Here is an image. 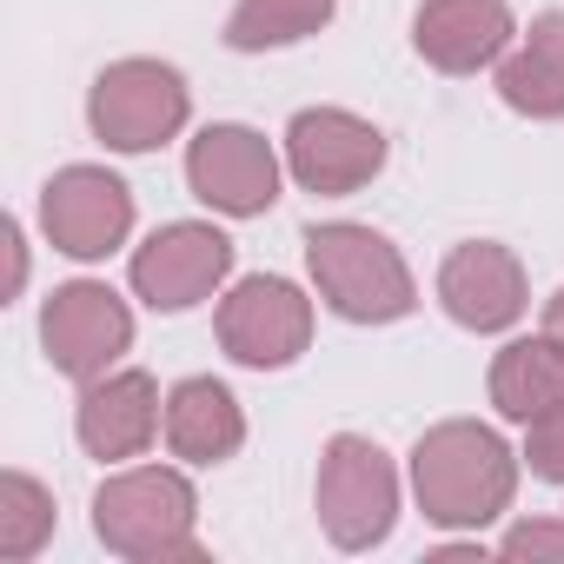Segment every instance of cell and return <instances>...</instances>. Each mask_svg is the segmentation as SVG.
I'll use <instances>...</instances> for the list:
<instances>
[{
    "label": "cell",
    "instance_id": "cell-1",
    "mask_svg": "<svg viewBox=\"0 0 564 564\" xmlns=\"http://www.w3.org/2000/svg\"><path fill=\"white\" fill-rule=\"evenodd\" d=\"M412 491H419V511L432 524L478 531L498 511H511L518 458H511V445L491 425L452 419V425H432L419 438V452H412Z\"/></svg>",
    "mask_w": 564,
    "mask_h": 564
},
{
    "label": "cell",
    "instance_id": "cell-2",
    "mask_svg": "<svg viewBox=\"0 0 564 564\" xmlns=\"http://www.w3.org/2000/svg\"><path fill=\"white\" fill-rule=\"evenodd\" d=\"M306 265H313L319 300L352 326H392L419 306V286H412L399 246L372 226H352V219L313 226L306 232Z\"/></svg>",
    "mask_w": 564,
    "mask_h": 564
},
{
    "label": "cell",
    "instance_id": "cell-3",
    "mask_svg": "<svg viewBox=\"0 0 564 564\" xmlns=\"http://www.w3.org/2000/svg\"><path fill=\"white\" fill-rule=\"evenodd\" d=\"M193 485L180 471H160V465H140V471H120L100 485L94 498V531L113 557H133V564H166V557H199L193 544Z\"/></svg>",
    "mask_w": 564,
    "mask_h": 564
},
{
    "label": "cell",
    "instance_id": "cell-4",
    "mask_svg": "<svg viewBox=\"0 0 564 564\" xmlns=\"http://www.w3.org/2000/svg\"><path fill=\"white\" fill-rule=\"evenodd\" d=\"M392 518H399V471L392 458L359 438V432H339L319 458V524L339 551H372L392 538Z\"/></svg>",
    "mask_w": 564,
    "mask_h": 564
},
{
    "label": "cell",
    "instance_id": "cell-5",
    "mask_svg": "<svg viewBox=\"0 0 564 564\" xmlns=\"http://www.w3.org/2000/svg\"><path fill=\"white\" fill-rule=\"evenodd\" d=\"M186 80L166 61H113L94 94H87V120L113 153H153L186 127Z\"/></svg>",
    "mask_w": 564,
    "mask_h": 564
},
{
    "label": "cell",
    "instance_id": "cell-6",
    "mask_svg": "<svg viewBox=\"0 0 564 564\" xmlns=\"http://www.w3.org/2000/svg\"><path fill=\"white\" fill-rule=\"evenodd\" d=\"M219 346L226 359L252 366V372H279L293 366L313 339V300L293 286V279H239V286L219 300Z\"/></svg>",
    "mask_w": 564,
    "mask_h": 564
},
{
    "label": "cell",
    "instance_id": "cell-7",
    "mask_svg": "<svg viewBox=\"0 0 564 564\" xmlns=\"http://www.w3.org/2000/svg\"><path fill=\"white\" fill-rule=\"evenodd\" d=\"M41 346H47V366L67 372V379H100L113 372V359L133 346V313L120 306L113 286H100V279H74V286H61L41 313Z\"/></svg>",
    "mask_w": 564,
    "mask_h": 564
},
{
    "label": "cell",
    "instance_id": "cell-8",
    "mask_svg": "<svg viewBox=\"0 0 564 564\" xmlns=\"http://www.w3.org/2000/svg\"><path fill=\"white\" fill-rule=\"evenodd\" d=\"M286 166L306 193L339 199V193H359L386 166V133L346 107H306L286 127Z\"/></svg>",
    "mask_w": 564,
    "mask_h": 564
},
{
    "label": "cell",
    "instance_id": "cell-9",
    "mask_svg": "<svg viewBox=\"0 0 564 564\" xmlns=\"http://www.w3.org/2000/svg\"><path fill=\"white\" fill-rule=\"evenodd\" d=\"M133 293L153 306V313H186L199 306L219 279L232 272V239L219 226H199V219H173L160 226L140 252H133Z\"/></svg>",
    "mask_w": 564,
    "mask_h": 564
},
{
    "label": "cell",
    "instance_id": "cell-10",
    "mask_svg": "<svg viewBox=\"0 0 564 564\" xmlns=\"http://www.w3.org/2000/svg\"><path fill=\"white\" fill-rule=\"evenodd\" d=\"M41 226L67 259H107L133 232V193L107 166H61L41 186Z\"/></svg>",
    "mask_w": 564,
    "mask_h": 564
},
{
    "label": "cell",
    "instance_id": "cell-11",
    "mask_svg": "<svg viewBox=\"0 0 564 564\" xmlns=\"http://www.w3.org/2000/svg\"><path fill=\"white\" fill-rule=\"evenodd\" d=\"M186 186L226 213V219H252L279 199V153L265 147V133L252 127H206L186 147Z\"/></svg>",
    "mask_w": 564,
    "mask_h": 564
},
{
    "label": "cell",
    "instance_id": "cell-12",
    "mask_svg": "<svg viewBox=\"0 0 564 564\" xmlns=\"http://www.w3.org/2000/svg\"><path fill=\"white\" fill-rule=\"evenodd\" d=\"M438 300L465 333H505L524 313V265L491 239L452 246L438 265Z\"/></svg>",
    "mask_w": 564,
    "mask_h": 564
},
{
    "label": "cell",
    "instance_id": "cell-13",
    "mask_svg": "<svg viewBox=\"0 0 564 564\" xmlns=\"http://www.w3.org/2000/svg\"><path fill=\"white\" fill-rule=\"evenodd\" d=\"M511 8L505 0H425L412 21V47L438 74H478L511 47Z\"/></svg>",
    "mask_w": 564,
    "mask_h": 564
},
{
    "label": "cell",
    "instance_id": "cell-14",
    "mask_svg": "<svg viewBox=\"0 0 564 564\" xmlns=\"http://www.w3.org/2000/svg\"><path fill=\"white\" fill-rule=\"evenodd\" d=\"M160 432V392L147 372H100L80 392V445L94 458H140Z\"/></svg>",
    "mask_w": 564,
    "mask_h": 564
},
{
    "label": "cell",
    "instance_id": "cell-15",
    "mask_svg": "<svg viewBox=\"0 0 564 564\" xmlns=\"http://www.w3.org/2000/svg\"><path fill=\"white\" fill-rule=\"evenodd\" d=\"M166 445L186 465H226L246 445L239 399L219 379H180L173 399H166Z\"/></svg>",
    "mask_w": 564,
    "mask_h": 564
},
{
    "label": "cell",
    "instance_id": "cell-16",
    "mask_svg": "<svg viewBox=\"0 0 564 564\" xmlns=\"http://www.w3.org/2000/svg\"><path fill=\"white\" fill-rule=\"evenodd\" d=\"M498 100L524 120H564V14H538L498 67Z\"/></svg>",
    "mask_w": 564,
    "mask_h": 564
},
{
    "label": "cell",
    "instance_id": "cell-17",
    "mask_svg": "<svg viewBox=\"0 0 564 564\" xmlns=\"http://www.w3.org/2000/svg\"><path fill=\"white\" fill-rule=\"evenodd\" d=\"M491 405L518 425L544 419L551 405H564V346L544 333V339H511L491 366Z\"/></svg>",
    "mask_w": 564,
    "mask_h": 564
},
{
    "label": "cell",
    "instance_id": "cell-18",
    "mask_svg": "<svg viewBox=\"0 0 564 564\" xmlns=\"http://www.w3.org/2000/svg\"><path fill=\"white\" fill-rule=\"evenodd\" d=\"M339 14V0H239L226 21V47L232 54H265V47H293L306 34H319Z\"/></svg>",
    "mask_w": 564,
    "mask_h": 564
},
{
    "label": "cell",
    "instance_id": "cell-19",
    "mask_svg": "<svg viewBox=\"0 0 564 564\" xmlns=\"http://www.w3.org/2000/svg\"><path fill=\"white\" fill-rule=\"evenodd\" d=\"M54 531V498L28 478V471H8L0 478V557H34Z\"/></svg>",
    "mask_w": 564,
    "mask_h": 564
},
{
    "label": "cell",
    "instance_id": "cell-20",
    "mask_svg": "<svg viewBox=\"0 0 564 564\" xmlns=\"http://www.w3.org/2000/svg\"><path fill=\"white\" fill-rule=\"evenodd\" d=\"M524 465L551 485H564V405H551L544 419H531V438H524Z\"/></svg>",
    "mask_w": 564,
    "mask_h": 564
},
{
    "label": "cell",
    "instance_id": "cell-21",
    "mask_svg": "<svg viewBox=\"0 0 564 564\" xmlns=\"http://www.w3.org/2000/svg\"><path fill=\"white\" fill-rule=\"evenodd\" d=\"M505 557H564V524H518V531H505Z\"/></svg>",
    "mask_w": 564,
    "mask_h": 564
},
{
    "label": "cell",
    "instance_id": "cell-22",
    "mask_svg": "<svg viewBox=\"0 0 564 564\" xmlns=\"http://www.w3.org/2000/svg\"><path fill=\"white\" fill-rule=\"evenodd\" d=\"M544 333L564 346V286H557V293H551V306H544Z\"/></svg>",
    "mask_w": 564,
    "mask_h": 564
}]
</instances>
